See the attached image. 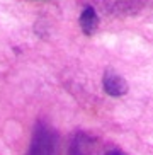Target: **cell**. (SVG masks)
<instances>
[{
  "label": "cell",
  "instance_id": "obj_1",
  "mask_svg": "<svg viewBox=\"0 0 153 155\" xmlns=\"http://www.w3.org/2000/svg\"><path fill=\"white\" fill-rule=\"evenodd\" d=\"M60 138L50 124L37 123L32 133V141L27 155H58Z\"/></svg>",
  "mask_w": 153,
  "mask_h": 155
},
{
  "label": "cell",
  "instance_id": "obj_2",
  "mask_svg": "<svg viewBox=\"0 0 153 155\" xmlns=\"http://www.w3.org/2000/svg\"><path fill=\"white\" fill-rule=\"evenodd\" d=\"M102 85H104V91L107 92L109 96H112V97H119V96H122V94H126L128 92L126 80H124L121 75H117V73H114V72L104 73Z\"/></svg>",
  "mask_w": 153,
  "mask_h": 155
},
{
  "label": "cell",
  "instance_id": "obj_3",
  "mask_svg": "<svg viewBox=\"0 0 153 155\" xmlns=\"http://www.w3.org/2000/svg\"><path fill=\"white\" fill-rule=\"evenodd\" d=\"M97 24H99V17L95 14V10L92 7L83 9V12L80 15V26L83 29V32L85 34H92L95 31V28H97Z\"/></svg>",
  "mask_w": 153,
  "mask_h": 155
},
{
  "label": "cell",
  "instance_id": "obj_4",
  "mask_svg": "<svg viewBox=\"0 0 153 155\" xmlns=\"http://www.w3.org/2000/svg\"><path fill=\"white\" fill-rule=\"evenodd\" d=\"M107 155H124V153H121V152H111V153H107Z\"/></svg>",
  "mask_w": 153,
  "mask_h": 155
}]
</instances>
